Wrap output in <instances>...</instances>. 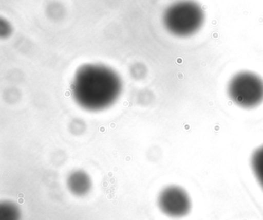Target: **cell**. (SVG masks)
I'll return each mask as SVG.
<instances>
[{
	"label": "cell",
	"instance_id": "8992f818",
	"mask_svg": "<svg viewBox=\"0 0 263 220\" xmlns=\"http://www.w3.org/2000/svg\"><path fill=\"white\" fill-rule=\"evenodd\" d=\"M22 212L14 201H7L0 203V220H21Z\"/></svg>",
	"mask_w": 263,
	"mask_h": 220
},
{
	"label": "cell",
	"instance_id": "52a82bcc",
	"mask_svg": "<svg viewBox=\"0 0 263 220\" xmlns=\"http://www.w3.org/2000/svg\"><path fill=\"white\" fill-rule=\"evenodd\" d=\"M252 171L263 189V145L258 148L251 158Z\"/></svg>",
	"mask_w": 263,
	"mask_h": 220
},
{
	"label": "cell",
	"instance_id": "5b68a950",
	"mask_svg": "<svg viewBox=\"0 0 263 220\" xmlns=\"http://www.w3.org/2000/svg\"><path fill=\"white\" fill-rule=\"evenodd\" d=\"M67 186L70 193L75 196L83 197L91 191L93 181L86 171L76 169L72 171L67 176Z\"/></svg>",
	"mask_w": 263,
	"mask_h": 220
},
{
	"label": "cell",
	"instance_id": "3957f363",
	"mask_svg": "<svg viewBox=\"0 0 263 220\" xmlns=\"http://www.w3.org/2000/svg\"><path fill=\"white\" fill-rule=\"evenodd\" d=\"M228 94L236 105L254 108L263 102L262 78L252 72H240L229 81Z\"/></svg>",
	"mask_w": 263,
	"mask_h": 220
},
{
	"label": "cell",
	"instance_id": "ba28073f",
	"mask_svg": "<svg viewBox=\"0 0 263 220\" xmlns=\"http://www.w3.org/2000/svg\"><path fill=\"white\" fill-rule=\"evenodd\" d=\"M12 33V27L7 21L2 20L0 23V35L2 38H8Z\"/></svg>",
	"mask_w": 263,
	"mask_h": 220
},
{
	"label": "cell",
	"instance_id": "6da1fadb",
	"mask_svg": "<svg viewBox=\"0 0 263 220\" xmlns=\"http://www.w3.org/2000/svg\"><path fill=\"white\" fill-rule=\"evenodd\" d=\"M123 91V81L113 69L104 64H87L77 70L71 94L78 105L91 112H101L115 104Z\"/></svg>",
	"mask_w": 263,
	"mask_h": 220
},
{
	"label": "cell",
	"instance_id": "277c9868",
	"mask_svg": "<svg viewBox=\"0 0 263 220\" xmlns=\"http://www.w3.org/2000/svg\"><path fill=\"white\" fill-rule=\"evenodd\" d=\"M158 205L163 213L172 218L185 216L192 208L189 194L178 186L164 188L158 195Z\"/></svg>",
	"mask_w": 263,
	"mask_h": 220
},
{
	"label": "cell",
	"instance_id": "7a4b0ae2",
	"mask_svg": "<svg viewBox=\"0 0 263 220\" xmlns=\"http://www.w3.org/2000/svg\"><path fill=\"white\" fill-rule=\"evenodd\" d=\"M204 13L193 0H180L171 5L164 13L163 22L169 33L179 38L196 33L202 27Z\"/></svg>",
	"mask_w": 263,
	"mask_h": 220
}]
</instances>
